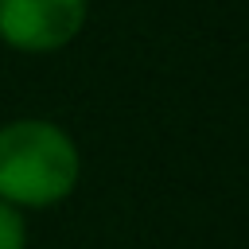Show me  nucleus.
Instances as JSON below:
<instances>
[{
    "label": "nucleus",
    "instance_id": "2",
    "mask_svg": "<svg viewBox=\"0 0 249 249\" xmlns=\"http://www.w3.org/2000/svg\"><path fill=\"white\" fill-rule=\"evenodd\" d=\"M89 19V0H0V43L19 54L70 47Z\"/></svg>",
    "mask_w": 249,
    "mask_h": 249
},
{
    "label": "nucleus",
    "instance_id": "1",
    "mask_svg": "<svg viewBox=\"0 0 249 249\" xmlns=\"http://www.w3.org/2000/svg\"><path fill=\"white\" fill-rule=\"evenodd\" d=\"M82 152L74 136L47 117H16L0 124V202L16 210H51L74 195Z\"/></svg>",
    "mask_w": 249,
    "mask_h": 249
},
{
    "label": "nucleus",
    "instance_id": "3",
    "mask_svg": "<svg viewBox=\"0 0 249 249\" xmlns=\"http://www.w3.org/2000/svg\"><path fill=\"white\" fill-rule=\"evenodd\" d=\"M0 249H27V214L0 202Z\"/></svg>",
    "mask_w": 249,
    "mask_h": 249
}]
</instances>
